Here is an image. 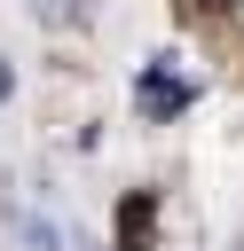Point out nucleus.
<instances>
[{"label": "nucleus", "mask_w": 244, "mask_h": 251, "mask_svg": "<svg viewBox=\"0 0 244 251\" xmlns=\"http://www.w3.org/2000/svg\"><path fill=\"white\" fill-rule=\"evenodd\" d=\"M189 102H197V86L173 78V55H157V63L142 71V110H150V118H173V110H189Z\"/></svg>", "instance_id": "obj_1"}, {"label": "nucleus", "mask_w": 244, "mask_h": 251, "mask_svg": "<svg viewBox=\"0 0 244 251\" xmlns=\"http://www.w3.org/2000/svg\"><path fill=\"white\" fill-rule=\"evenodd\" d=\"M150 235H157V204L134 188V196L118 204V251H150Z\"/></svg>", "instance_id": "obj_2"}, {"label": "nucleus", "mask_w": 244, "mask_h": 251, "mask_svg": "<svg viewBox=\"0 0 244 251\" xmlns=\"http://www.w3.org/2000/svg\"><path fill=\"white\" fill-rule=\"evenodd\" d=\"M31 16H39V24H79L87 8H79V0H31Z\"/></svg>", "instance_id": "obj_3"}, {"label": "nucleus", "mask_w": 244, "mask_h": 251, "mask_svg": "<svg viewBox=\"0 0 244 251\" xmlns=\"http://www.w3.org/2000/svg\"><path fill=\"white\" fill-rule=\"evenodd\" d=\"M8 94H16V71H8V55H0V102H8Z\"/></svg>", "instance_id": "obj_4"}]
</instances>
